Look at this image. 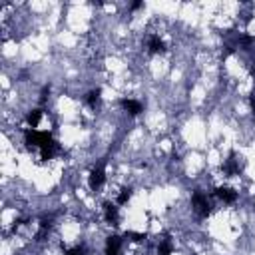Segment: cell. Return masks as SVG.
<instances>
[{"label": "cell", "instance_id": "1", "mask_svg": "<svg viewBox=\"0 0 255 255\" xmlns=\"http://www.w3.org/2000/svg\"><path fill=\"white\" fill-rule=\"evenodd\" d=\"M104 183H106V167H104V163L100 161V163H94V165H92V169H90V173H88V185H90L92 191H98Z\"/></svg>", "mask_w": 255, "mask_h": 255}, {"label": "cell", "instance_id": "2", "mask_svg": "<svg viewBox=\"0 0 255 255\" xmlns=\"http://www.w3.org/2000/svg\"><path fill=\"white\" fill-rule=\"evenodd\" d=\"M120 106H122V112H126L128 116H137L143 112V106L141 102L133 100V98H122L120 100Z\"/></svg>", "mask_w": 255, "mask_h": 255}]
</instances>
